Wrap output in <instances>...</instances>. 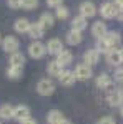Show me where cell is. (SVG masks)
Returning a JSON list of instances; mask_svg holds the SVG:
<instances>
[{
    "mask_svg": "<svg viewBox=\"0 0 123 124\" xmlns=\"http://www.w3.org/2000/svg\"><path fill=\"white\" fill-rule=\"evenodd\" d=\"M118 10H120V7L115 3V2H105L103 5L100 7V13H102V17L106 20H110V18H115L116 15H118Z\"/></svg>",
    "mask_w": 123,
    "mask_h": 124,
    "instance_id": "cell-1",
    "label": "cell"
},
{
    "mask_svg": "<svg viewBox=\"0 0 123 124\" xmlns=\"http://www.w3.org/2000/svg\"><path fill=\"white\" fill-rule=\"evenodd\" d=\"M45 53H47V46H45L42 41L35 40L33 43H30L28 55L33 58V60H40V58H43V56H45Z\"/></svg>",
    "mask_w": 123,
    "mask_h": 124,
    "instance_id": "cell-2",
    "label": "cell"
},
{
    "mask_svg": "<svg viewBox=\"0 0 123 124\" xmlns=\"http://www.w3.org/2000/svg\"><path fill=\"white\" fill-rule=\"evenodd\" d=\"M53 91H55V85H53L52 79L45 78V79H40V81H38L37 93L40 96H50V94H53Z\"/></svg>",
    "mask_w": 123,
    "mask_h": 124,
    "instance_id": "cell-3",
    "label": "cell"
},
{
    "mask_svg": "<svg viewBox=\"0 0 123 124\" xmlns=\"http://www.w3.org/2000/svg\"><path fill=\"white\" fill-rule=\"evenodd\" d=\"M20 46V41L19 38H15V37H5V38L2 40V48H3V51L5 53H10V55H13V53H17V50Z\"/></svg>",
    "mask_w": 123,
    "mask_h": 124,
    "instance_id": "cell-4",
    "label": "cell"
},
{
    "mask_svg": "<svg viewBox=\"0 0 123 124\" xmlns=\"http://www.w3.org/2000/svg\"><path fill=\"white\" fill-rule=\"evenodd\" d=\"M73 75H75L76 79H80V81H86V79L92 78V66H88L86 63H80V65H76Z\"/></svg>",
    "mask_w": 123,
    "mask_h": 124,
    "instance_id": "cell-5",
    "label": "cell"
},
{
    "mask_svg": "<svg viewBox=\"0 0 123 124\" xmlns=\"http://www.w3.org/2000/svg\"><path fill=\"white\" fill-rule=\"evenodd\" d=\"M106 101H108V104L113 106V108H122L123 106V91L122 89H112V91H108V94H106Z\"/></svg>",
    "mask_w": 123,
    "mask_h": 124,
    "instance_id": "cell-6",
    "label": "cell"
},
{
    "mask_svg": "<svg viewBox=\"0 0 123 124\" xmlns=\"http://www.w3.org/2000/svg\"><path fill=\"white\" fill-rule=\"evenodd\" d=\"M78 10H80V15L85 17V18H92V17L96 15V12H98L96 7H95V3H93V2H88V0L82 2L80 7H78Z\"/></svg>",
    "mask_w": 123,
    "mask_h": 124,
    "instance_id": "cell-7",
    "label": "cell"
},
{
    "mask_svg": "<svg viewBox=\"0 0 123 124\" xmlns=\"http://www.w3.org/2000/svg\"><path fill=\"white\" fill-rule=\"evenodd\" d=\"M30 117V108L25 104H20V106H15L13 108V119H17V121H25V119H28Z\"/></svg>",
    "mask_w": 123,
    "mask_h": 124,
    "instance_id": "cell-8",
    "label": "cell"
},
{
    "mask_svg": "<svg viewBox=\"0 0 123 124\" xmlns=\"http://www.w3.org/2000/svg\"><path fill=\"white\" fill-rule=\"evenodd\" d=\"M106 63L112 65V66H120L123 63V58H122V51L120 50H110L106 53Z\"/></svg>",
    "mask_w": 123,
    "mask_h": 124,
    "instance_id": "cell-9",
    "label": "cell"
},
{
    "mask_svg": "<svg viewBox=\"0 0 123 124\" xmlns=\"http://www.w3.org/2000/svg\"><path fill=\"white\" fill-rule=\"evenodd\" d=\"M100 61V51L93 48V50H86L85 53H83V63H86L88 66H92V65H96Z\"/></svg>",
    "mask_w": 123,
    "mask_h": 124,
    "instance_id": "cell-10",
    "label": "cell"
},
{
    "mask_svg": "<svg viewBox=\"0 0 123 124\" xmlns=\"http://www.w3.org/2000/svg\"><path fill=\"white\" fill-rule=\"evenodd\" d=\"M45 46H47L48 53H50V55H55V56H57L58 53H62V50H65V48H63V43H62V40H58V38L48 40V43L45 45Z\"/></svg>",
    "mask_w": 123,
    "mask_h": 124,
    "instance_id": "cell-11",
    "label": "cell"
},
{
    "mask_svg": "<svg viewBox=\"0 0 123 124\" xmlns=\"http://www.w3.org/2000/svg\"><path fill=\"white\" fill-rule=\"evenodd\" d=\"M106 33H108V30H106V23H103L102 20H100V22H95L93 25H92V35H93L96 40L103 38Z\"/></svg>",
    "mask_w": 123,
    "mask_h": 124,
    "instance_id": "cell-12",
    "label": "cell"
},
{
    "mask_svg": "<svg viewBox=\"0 0 123 124\" xmlns=\"http://www.w3.org/2000/svg\"><path fill=\"white\" fill-rule=\"evenodd\" d=\"M75 75H73V71H68V70H63L62 71V75L58 76V81H60V85L62 86H73L75 85Z\"/></svg>",
    "mask_w": 123,
    "mask_h": 124,
    "instance_id": "cell-13",
    "label": "cell"
},
{
    "mask_svg": "<svg viewBox=\"0 0 123 124\" xmlns=\"http://www.w3.org/2000/svg\"><path fill=\"white\" fill-rule=\"evenodd\" d=\"M43 31H45V28H43L38 22L37 23H32V25H30V30H28V37L33 38V41H35V40H40L43 37Z\"/></svg>",
    "mask_w": 123,
    "mask_h": 124,
    "instance_id": "cell-14",
    "label": "cell"
},
{
    "mask_svg": "<svg viewBox=\"0 0 123 124\" xmlns=\"http://www.w3.org/2000/svg\"><path fill=\"white\" fill-rule=\"evenodd\" d=\"M103 38H105V41L108 43V46L113 50L115 46H118V45H120V40H122V37H120V33H118V31H108Z\"/></svg>",
    "mask_w": 123,
    "mask_h": 124,
    "instance_id": "cell-15",
    "label": "cell"
},
{
    "mask_svg": "<svg viewBox=\"0 0 123 124\" xmlns=\"http://www.w3.org/2000/svg\"><path fill=\"white\" fill-rule=\"evenodd\" d=\"M96 86L100 89H108L112 86V76L108 73H100L98 78H96Z\"/></svg>",
    "mask_w": 123,
    "mask_h": 124,
    "instance_id": "cell-16",
    "label": "cell"
},
{
    "mask_svg": "<svg viewBox=\"0 0 123 124\" xmlns=\"http://www.w3.org/2000/svg\"><path fill=\"white\" fill-rule=\"evenodd\" d=\"M47 71H48V75H50V76H60V75H62V71H63V66L58 63L57 60H53V61H48Z\"/></svg>",
    "mask_w": 123,
    "mask_h": 124,
    "instance_id": "cell-17",
    "label": "cell"
},
{
    "mask_svg": "<svg viewBox=\"0 0 123 124\" xmlns=\"http://www.w3.org/2000/svg\"><path fill=\"white\" fill-rule=\"evenodd\" d=\"M57 61L62 65V66L70 65V63L73 61V55H72V51H68V50H62V53H58V55H57Z\"/></svg>",
    "mask_w": 123,
    "mask_h": 124,
    "instance_id": "cell-18",
    "label": "cell"
},
{
    "mask_svg": "<svg viewBox=\"0 0 123 124\" xmlns=\"http://www.w3.org/2000/svg\"><path fill=\"white\" fill-rule=\"evenodd\" d=\"M38 23H40L43 28H52V27H53V23H55V17H53L52 13L45 12V13H42V15H40Z\"/></svg>",
    "mask_w": 123,
    "mask_h": 124,
    "instance_id": "cell-19",
    "label": "cell"
},
{
    "mask_svg": "<svg viewBox=\"0 0 123 124\" xmlns=\"http://www.w3.org/2000/svg\"><path fill=\"white\" fill-rule=\"evenodd\" d=\"M30 25H32V23H30L27 18H19L17 22H15L13 28H15V31H17V33H28Z\"/></svg>",
    "mask_w": 123,
    "mask_h": 124,
    "instance_id": "cell-20",
    "label": "cell"
},
{
    "mask_svg": "<svg viewBox=\"0 0 123 124\" xmlns=\"http://www.w3.org/2000/svg\"><path fill=\"white\" fill-rule=\"evenodd\" d=\"M82 40H83V37H82V31L70 30V31L66 33V43H68V45H78Z\"/></svg>",
    "mask_w": 123,
    "mask_h": 124,
    "instance_id": "cell-21",
    "label": "cell"
},
{
    "mask_svg": "<svg viewBox=\"0 0 123 124\" xmlns=\"http://www.w3.org/2000/svg\"><path fill=\"white\" fill-rule=\"evenodd\" d=\"M86 18L85 17H82V15H78L75 18L72 20V30H76V31H83L86 28Z\"/></svg>",
    "mask_w": 123,
    "mask_h": 124,
    "instance_id": "cell-22",
    "label": "cell"
},
{
    "mask_svg": "<svg viewBox=\"0 0 123 124\" xmlns=\"http://www.w3.org/2000/svg\"><path fill=\"white\" fill-rule=\"evenodd\" d=\"M7 76L10 79H19V78L23 76V66H13L10 65V68L7 70Z\"/></svg>",
    "mask_w": 123,
    "mask_h": 124,
    "instance_id": "cell-23",
    "label": "cell"
},
{
    "mask_svg": "<svg viewBox=\"0 0 123 124\" xmlns=\"http://www.w3.org/2000/svg\"><path fill=\"white\" fill-rule=\"evenodd\" d=\"M63 119H65V117H63V114H62L60 111H57V109H53V111H50V113H48L47 123L48 124H60Z\"/></svg>",
    "mask_w": 123,
    "mask_h": 124,
    "instance_id": "cell-24",
    "label": "cell"
},
{
    "mask_svg": "<svg viewBox=\"0 0 123 124\" xmlns=\"http://www.w3.org/2000/svg\"><path fill=\"white\" fill-rule=\"evenodd\" d=\"M23 63H25V56H23V53H13V55H10V65H13V66H23Z\"/></svg>",
    "mask_w": 123,
    "mask_h": 124,
    "instance_id": "cell-25",
    "label": "cell"
},
{
    "mask_svg": "<svg viewBox=\"0 0 123 124\" xmlns=\"http://www.w3.org/2000/svg\"><path fill=\"white\" fill-rule=\"evenodd\" d=\"M0 117L2 119H12L13 117V106L10 104H3L0 108Z\"/></svg>",
    "mask_w": 123,
    "mask_h": 124,
    "instance_id": "cell-26",
    "label": "cell"
},
{
    "mask_svg": "<svg viewBox=\"0 0 123 124\" xmlns=\"http://www.w3.org/2000/svg\"><path fill=\"white\" fill-rule=\"evenodd\" d=\"M55 15H57V18H60V20H66L68 15H70V10L66 8V7H63V5H60V7H57Z\"/></svg>",
    "mask_w": 123,
    "mask_h": 124,
    "instance_id": "cell-27",
    "label": "cell"
},
{
    "mask_svg": "<svg viewBox=\"0 0 123 124\" xmlns=\"http://www.w3.org/2000/svg\"><path fill=\"white\" fill-rule=\"evenodd\" d=\"M38 7V0H22V7L23 10H33Z\"/></svg>",
    "mask_w": 123,
    "mask_h": 124,
    "instance_id": "cell-28",
    "label": "cell"
},
{
    "mask_svg": "<svg viewBox=\"0 0 123 124\" xmlns=\"http://www.w3.org/2000/svg\"><path fill=\"white\" fill-rule=\"evenodd\" d=\"M96 50L98 51H103V53H108L112 48L108 46V43L105 41V38H98L96 40Z\"/></svg>",
    "mask_w": 123,
    "mask_h": 124,
    "instance_id": "cell-29",
    "label": "cell"
},
{
    "mask_svg": "<svg viewBox=\"0 0 123 124\" xmlns=\"http://www.w3.org/2000/svg\"><path fill=\"white\" fill-rule=\"evenodd\" d=\"M98 124H116V121H115L112 116H103V117L98 121Z\"/></svg>",
    "mask_w": 123,
    "mask_h": 124,
    "instance_id": "cell-30",
    "label": "cell"
},
{
    "mask_svg": "<svg viewBox=\"0 0 123 124\" xmlns=\"http://www.w3.org/2000/svg\"><path fill=\"white\" fill-rule=\"evenodd\" d=\"M115 81H118V83H123V68H118L116 71H115Z\"/></svg>",
    "mask_w": 123,
    "mask_h": 124,
    "instance_id": "cell-31",
    "label": "cell"
},
{
    "mask_svg": "<svg viewBox=\"0 0 123 124\" xmlns=\"http://www.w3.org/2000/svg\"><path fill=\"white\" fill-rule=\"evenodd\" d=\"M10 8H20L22 7V0H7Z\"/></svg>",
    "mask_w": 123,
    "mask_h": 124,
    "instance_id": "cell-32",
    "label": "cell"
},
{
    "mask_svg": "<svg viewBox=\"0 0 123 124\" xmlns=\"http://www.w3.org/2000/svg\"><path fill=\"white\" fill-rule=\"evenodd\" d=\"M63 3V0H47V5L48 7H53V8H57Z\"/></svg>",
    "mask_w": 123,
    "mask_h": 124,
    "instance_id": "cell-33",
    "label": "cell"
},
{
    "mask_svg": "<svg viewBox=\"0 0 123 124\" xmlns=\"http://www.w3.org/2000/svg\"><path fill=\"white\" fill-rule=\"evenodd\" d=\"M20 124H37V121H35V119H32V117H28V119H25V121H22Z\"/></svg>",
    "mask_w": 123,
    "mask_h": 124,
    "instance_id": "cell-34",
    "label": "cell"
},
{
    "mask_svg": "<svg viewBox=\"0 0 123 124\" xmlns=\"http://www.w3.org/2000/svg\"><path fill=\"white\" fill-rule=\"evenodd\" d=\"M116 18H120L123 22V7H120V10H118V15H116Z\"/></svg>",
    "mask_w": 123,
    "mask_h": 124,
    "instance_id": "cell-35",
    "label": "cell"
},
{
    "mask_svg": "<svg viewBox=\"0 0 123 124\" xmlns=\"http://www.w3.org/2000/svg\"><path fill=\"white\" fill-rule=\"evenodd\" d=\"M115 3H116L118 7H123V0H115Z\"/></svg>",
    "mask_w": 123,
    "mask_h": 124,
    "instance_id": "cell-36",
    "label": "cell"
},
{
    "mask_svg": "<svg viewBox=\"0 0 123 124\" xmlns=\"http://www.w3.org/2000/svg\"><path fill=\"white\" fill-rule=\"evenodd\" d=\"M60 124H72V123H70L68 119H63V121H62V123H60Z\"/></svg>",
    "mask_w": 123,
    "mask_h": 124,
    "instance_id": "cell-37",
    "label": "cell"
},
{
    "mask_svg": "<svg viewBox=\"0 0 123 124\" xmlns=\"http://www.w3.org/2000/svg\"><path fill=\"white\" fill-rule=\"evenodd\" d=\"M120 113H122V116H123V106H122V108H120Z\"/></svg>",
    "mask_w": 123,
    "mask_h": 124,
    "instance_id": "cell-38",
    "label": "cell"
},
{
    "mask_svg": "<svg viewBox=\"0 0 123 124\" xmlns=\"http://www.w3.org/2000/svg\"><path fill=\"white\" fill-rule=\"evenodd\" d=\"M2 40H3V38H2V35H0V45H2Z\"/></svg>",
    "mask_w": 123,
    "mask_h": 124,
    "instance_id": "cell-39",
    "label": "cell"
},
{
    "mask_svg": "<svg viewBox=\"0 0 123 124\" xmlns=\"http://www.w3.org/2000/svg\"><path fill=\"white\" fill-rule=\"evenodd\" d=\"M120 51H122V58H123V48H122V50H120Z\"/></svg>",
    "mask_w": 123,
    "mask_h": 124,
    "instance_id": "cell-40",
    "label": "cell"
},
{
    "mask_svg": "<svg viewBox=\"0 0 123 124\" xmlns=\"http://www.w3.org/2000/svg\"><path fill=\"white\" fill-rule=\"evenodd\" d=\"M122 91H123V89H122Z\"/></svg>",
    "mask_w": 123,
    "mask_h": 124,
    "instance_id": "cell-41",
    "label": "cell"
}]
</instances>
